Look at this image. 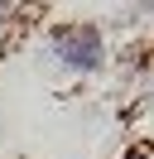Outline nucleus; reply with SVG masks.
Returning <instances> with one entry per match:
<instances>
[{
    "instance_id": "f257e3e1",
    "label": "nucleus",
    "mask_w": 154,
    "mask_h": 159,
    "mask_svg": "<svg viewBox=\"0 0 154 159\" xmlns=\"http://www.w3.org/2000/svg\"><path fill=\"white\" fill-rule=\"evenodd\" d=\"M63 58H67V63H96V34H92V29L63 34Z\"/></svg>"
}]
</instances>
